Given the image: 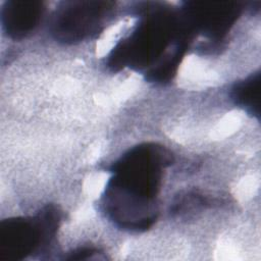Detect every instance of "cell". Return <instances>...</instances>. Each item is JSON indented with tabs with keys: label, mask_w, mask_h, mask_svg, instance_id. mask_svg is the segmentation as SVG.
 <instances>
[{
	"label": "cell",
	"mask_w": 261,
	"mask_h": 261,
	"mask_svg": "<svg viewBox=\"0 0 261 261\" xmlns=\"http://www.w3.org/2000/svg\"><path fill=\"white\" fill-rule=\"evenodd\" d=\"M60 211L52 205L34 216L11 217L0 223V259L21 260L45 249L59 227Z\"/></svg>",
	"instance_id": "3957f363"
},
{
	"label": "cell",
	"mask_w": 261,
	"mask_h": 261,
	"mask_svg": "<svg viewBox=\"0 0 261 261\" xmlns=\"http://www.w3.org/2000/svg\"><path fill=\"white\" fill-rule=\"evenodd\" d=\"M115 7L112 1H63L51 20L53 38L63 44H74L101 32Z\"/></svg>",
	"instance_id": "277c9868"
},
{
	"label": "cell",
	"mask_w": 261,
	"mask_h": 261,
	"mask_svg": "<svg viewBox=\"0 0 261 261\" xmlns=\"http://www.w3.org/2000/svg\"><path fill=\"white\" fill-rule=\"evenodd\" d=\"M139 11L138 22L111 49L105 65L114 72L129 68L150 83L165 85L176 74L193 36L179 9L147 3Z\"/></svg>",
	"instance_id": "6da1fadb"
},
{
	"label": "cell",
	"mask_w": 261,
	"mask_h": 261,
	"mask_svg": "<svg viewBox=\"0 0 261 261\" xmlns=\"http://www.w3.org/2000/svg\"><path fill=\"white\" fill-rule=\"evenodd\" d=\"M260 71L250 74L236 83L230 90V99L236 106L242 108L253 117H260Z\"/></svg>",
	"instance_id": "52a82bcc"
},
{
	"label": "cell",
	"mask_w": 261,
	"mask_h": 261,
	"mask_svg": "<svg viewBox=\"0 0 261 261\" xmlns=\"http://www.w3.org/2000/svg\"><path fill=\"white\" fill-rule=\"evenodd\" d=\"M46 6L43 1L10 0L1 9V23L4 33L13 40H22L41 23Z\"/></svg>",
	"instance_id": "8992f818"
},
{
	"label": "cell",
	"mask_w": 261,
	"mask_h": 261,
	"mask_svg": "<svg viewBox=\"0 0 261 261\" xmlns=\"http://www.w3.org/2000/svg\"><path fill=\"white\" fill-rule=\"evenodd\" d=\"M171 152L157 143H143L124 152L111 166L101 198L106 217L130 232L149 229L158 217V196Z\"/></svg>",
	"instance_id": "7a4b0ae2"
},
{
	"label": "cell",
	"mask_w": 261,
	"mask_h": 261,
	"mask_svg": "<svg viewBox=\"0 0 261 261\" xmlns=\"http://www.w3.org/2000/svg\"><path fill=\"white\" fill-rule=\"evenodd\" d=\"M243 8L236 1H187L179 10L192 36L201 35L207 40L204 49H214L221 46Z\"/></svg>",
	"instance_id": "5b68a950"
}]
</instances>
